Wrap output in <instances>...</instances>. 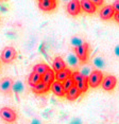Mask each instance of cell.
Wrapping results in <instances>:
<instances>
[{
    "label": "cell",
    "instance_id": "cell-1",
    "mask_svg": "<svg viewBox=\"0 0 119 124\" xmlns=\"http://www.w3.org/2000/svg\"><path fill=\"white\" fill-rule=\"evenodd\" d=\"M71 78L75 81V85L81 92H86L88 89V77H85L81 72H73Z\"/></svg>",
    "mask_w": 119,
    "mask_h": 124
},
{
    "label": "cell",
    "instance_id": "cell-2",
    "mask_svg": "<svg viewBox=\"0 0 119 124\" xmlns=\"http://www.w3.org/2000/svg\"><path fill=\"white\" fill-rule=\"evenodd\" d=\"M103 81V74L100 70H94L88 75V85L93 88H96L99 85H101Z\"/></svg>",
    "mask_w": 119,
    "mask_h": 124
},
{
    "label": "cell",
    "instance_id": "cell-3",
    "mask_svg": "<svg viewBox=\"0 0 119 124\" xmlns=\"http://www.w3.org/2000/svg\"><path fill=\"white\" fill-rule=\"evenodd\" d=\"M17 52L13 47H5L1 53V61L4 64H10L16 58Z\"/></svg>",
    "mask_w": 119,
    "mask_h": 124
},
{
    "label": "cell",
    "instance_id": "cell-4",
    "mask_svg": "<svg viewBox=\"0 0 119 124\" xmlns=\"http://www.w3.org/2000/svg\"><path fill=\"white\" fill-rule=\"evenodd\" d=\"M0 118L7 122H14L17 119V114L12 108L8 107H2L0 109Z\"/></svg>",
    "mask_w": 119,
    "mask_h": 124
},
{
    "label": "cell",
    "instance_id": "cell-5",
    "mask_svg": "<svg viewBox=\"0 0 119 124\" xmlns=\"http://www.w3.org/2000/svg\"><path fill=\"white\" fill-rule=\"evenodd\" d=\"M76 55L78 56V58L81 62H85L87 60V56H88V44L84 43L81 46L76 47Z\"/></svg>",
    "mask_w": 119,
    "mask_h": 124
},
{
    "label": "cell",
    "instance_id": "cell-6",
    "mask_svg": "<svg viewBox=\"0 0 119 124\" xmlns=\"http://www.w3.org/2000/svg\"><path fill=\"white\" fill-rule=\"evenodd\" d=\"M116 84H117V78H116V77H114V75H107V77L103 78L101 85L104 90L110 91V90H113L115 88Z\"/></svg>",
    "mask_w": 119,
    "mask_h": 124
},
{
    "label": "cell",
    "instance_id": "cell-7",
    "mask_svg": "<svg viewBox=\"0 0 119 124\" xmlns=\"http://www.w3.org/2000/svg\"><path fill=\"white\" fill-rule=\"evenodd\" d=\"M67 12L71 16H76L81 12L80 0H70L67 4Z\"/></svg>",
    "mask_w": 119,
    "mask_h": 124
},
{
    "label": "cell",
    "instance_id": "cell-8",
    "mask_svg": "<svg viewBox=\"0 0 119 124\" xmlns=\"http://www.w3.org/2000/svg\"><path fill=\"white\" fill-rule=\"evenodd\" d=\"M50 89L52 90V92L54 93L55 95L58 97H65L66 95V91L64 89V86H63V83L62 82H59V81H54L50 86Z\"/></svg>",
    "mask_w": 119,
    "mask_h": 124
},
{
    "label": "cell",
    "instance_id": "cell-9",
    "mask_svg": "<svg viewBox=\"0 0 119 124\" xmlns=\"http://www.w3.org/2000/svg\"><path fill=\"white\" fill-rule=\"evenodd\" d=\"M114 14H115V11H114V8L112 5H105L103 7L100 11V18L102 20H109L112 17H114Z\"/></svg>",
    "mask_w": 119,
    "mask_h": 124
},
{
    "label": "cell",
    "instance_id": "cell-10",
    "mask_svg": "<svg viewBox=\"0 0 119 124\" xmlns=\"http://www.w3.org/2000/svg\"><path fill=\"white\" fill-rule=\"evenodd\" d=\"M80 4H81V10L85 13L93 14V13L96 12V10H97V7L94 4V2L92 0H81Z\"/></svg>",
    "mask_w": 119,
    "mask_h": 124
},
{
    "label": "cell",
    "instance_id": "cell-11",
    "mask_svg": "<svg viewBox=\"0 0 119 124\" xmlns=\"http://www.w3.org/2000/svg\"><path fill=\"white\" fill-rule=\"evenodd\" d=\"M39 9L42 11H52L56 7V0H39L38 2Z\"/></svg>",
    "mask_w": 119,
    "mask_h": 124
},
{
    "label": "cell",
    "instance_id": "cell-12",
    "mask_svg": "<svg viewBox=\"0 0 119 124\" xmlns=\"http://www.w3.org/2000/svg\"><path fill=\"white\" fill-rule=\"evenodd\" d=\"M13 81L10 78H4L0 81V91L3 92V93H8L11 91L13 87Z\"/></svg>",
    "mask_w": 119,
    "mask_h": 124
},
{
    "label": "cell",
    "instance_id": "cell-13",
    "mask_svg": "<svg viewBox=\"0 0 119 124\" xmlns=\"http://www.w3.org/2000/svg\"><path fill=\"white\" fill-rule=\"evenodd\" d=\"M54 80H55V73L51 68H49L42 75V82H44L48 86H51V84L54 82Z\"/></svg>",
    "mask_w": 119,
    "mask_h": 124
},
{
    "label": "cell",
    "instance_id": "cell-14",
    "mask_svg": "<svg viewBox=\"0 0 119 124\" xmlns=\"http://www.w3.org/2000/svg\"><path fill=\"white\" fill-rule=\"evenodd\" d=\"M81 93H82V92L78 89V87L75 85V86H72L71 88H70V89L66 92V95H65V97L67 98L68 101H75V100H76V99L80 97Z\"/></svg>",
    "mask_w": 119,
    "mask_h": 124
},
{
    "label": "cell",
    "instance_id": "cell-15",
    "mask_svg": "<svg viewBox=\"0 0 119 124\" xmlns=\"http://www.w3.org/2000/svg\"><path fill=\"white\" fill-rule=\"evenodd\" d=\"M71 75H72V72L70 71L69 69L65 68V69H63V70H61V71H59V72L55 73V80L63 83L64 81H66L67 78H70Z\"/></svg>",
    "mask_w": 119,
    "mask_h": 124
},
{
    "label": "cell",
    "instance_id": "cell-16",
    "mask_svg": "<svg viewBox=\"0 0 119 124\" xmlns=\"http://www.w3.org/2000/svg\"><path fill=\"white\" fill-rule=\"evenodd\" d=\"M50 90V86L46 85V84L44 83V82H39V83H37L35 86L32 87V91L35 92V93L37 94H41V93H45V92L49 91Z\"/></svg>",
    "mask_w": 119,
    "mask_h": 124
},
{
    "label": "cell",
    "instance_id": "cell-17",
    "mask_svg": "<svg viewBox=\"0 0 119 124\" xmlns=\"http://www.w3.org/2000/svg\"><path fill=\"white\" fill-rule=\"evenodd\" d=\"M52 68H53L52 69L53 71L56 73V72H59V71H61V70L66 68V64H65V62L63 61L62 57H55L52 63Z\"/></svg>",
    "mask_w": 119,
    "mask_h": 124
},
{
    "label": "cell",
    "instance_id": "cell-18",
    "mask_svg": "<svg viewBox=\"0 0 119 124\" xmlns=\"http://www.w3.org/2000/svg\"><path fill=\"white\" fill-rule=\"evenodd\" d=\"M41 81H42V75H39L38 73H36V72L33 71L30 74L29 80H28V83H29V85L31 87H33V86H35L37 83H39Z\"/></svg>",
    "mask_w": 119,
    "mask_h": 124
},
{
    "label": "cell",
    "instance_id": "cell-19",
    "mask_svg": "<svg viewBox=\"0 0 119 124\" xmlns=\"http://www.w3.org/2000/svg\"><path fill=\"white\" fill-rule=\"evenodd\" d=\"M50 67L48 66V65H46V64H37V65H35V66L33 67V71L38 73L39 75H42Z\"/></svg>",
    "mask_w": 119,
    "mask_h": 124
},
{
    "label": "cell",
    "instance_id": "cell-20",
    "mask_svg": "<svg viewBox=\"0 0 119 124\" xmlns=\"http://www.w3.org/2000/svg\"><path fill=\"white\" fill-rule=\"evenodd\" d=\"M63 86H64V89H65V91H68L70 88H71L72 86H75V81H73V78L70 77V78H68L66 81H64L63 82Z\"/></svg>",
    "mask_w": 119,
    "mask_h": 124
},
{
    "label": "cell",
    "instance_id": "cell-21",
    "mask_svg": "<svg viewBox=\"0 0 119 124\" xmlns=\"http://www.w3.org/2000/svg\"><path fill=\"white\" fill-rule=\"evenodd\" d=\"M78 56L76 54H73V53H69V54L67 55V61H68V64L71 65V66H76V64H78Z\"/></svg>",
    "mask_w": 119,
    "mask_h": 124
},
{
    "label": "cell",
    "instance_id": "cell-22",
    "mask_svg": "<svg viewBox=\"0 0 119 124\" xmlns=\"http://www.w3.org/2000/svg\"><path fill=\"white\" fill-rule=\"evenodd\" d=\"M84 43H85V41L82 38H80V37H73L71 39V45H72V46H75V47L81 46V45L84 44Z\"/></svg>",
    "mask_w": 119,
    "mask_h": 124
},
{
    "label": "cell",
    "instance_id": "cell-23",
    "mask_svg": "<svg viewBox=\"0 0 119 124\" xmlns=\"http://www.w3.org/2000/svg\"><path fill=\"white\" fill-rule=\"evenodd\" d=\"M94 64H95L97 67H99V68H103V66H104V61L102 60L101 57H96L95 61H94Z\"/></svg>",
    "mask_w": 119,
    "mask_h": 124
},
{
    "label": "cell",
    "instance_id": "cell-24",
    "mask_svg": "<svg viewBox=\"0 0 119 124\" xmlns=\"http://www.w3.org/2000/svg\"><path fill=\"white\" fill-rule=\"evenodd\" d=\"M12 88L14 89V91L16 92H20L21 90H22V84H21V82H17V83L15 84H13V87Z\"/></svg>",
    "mask_w": 119,
    "mask_h": 124
},
{
    "label": "cell",
    "instance_id": "cell-25",
    "mask_svg": "<svg viewBox=\"0 0 119 124\" xmlns=\"http://www.w3.org/2000/svg\"><path fill=\"white\" fill-rule=\"evenodd\" d=\"M112 7L114 8V11L116 13H119V0H115L114 3L112 4Z\"/></svg>",
    "mask_w": 119,
    "mask_h": 124
},
{
    "label": "cell",
    "instance_id": "cell-26",
    "mask_svg": "<svg viewBox=\"0 0 119 124\" xmlns=\"http://www.w3.org/2000/svg\"><path fill=\"white\" fill-rule=\"evenodd\" d=\"M92 1L94 2V4H95L96 7H100V5L103 4V1H104V0H92Z\"/></svg>",
    "mask_w": 119,
    "mask_h": 124
},
{
    "label": "cell",
    "instance_id": "cell-27",
    "mask_svg": "<svg viewBox=\"0 0 119 124\" xmlns=\"http://www.w3.org/2000/svg\"><path fill=\"white\" fill-rule=\"evenodd\" d=\"M114 18H115V20H116V21L119 22V13H116V12H115V14H114Z\"/></svg>",
    "mask_w": 119,
    "mask_h": 124
},
{
    "label": "cell",
    "instance_id": "cell-28",
    "mask_svg": "<svg viewBox=\"0 0 119 124\" xmlns=\"http://www.w3.org/2000/svg\"><path fill=\"white\" fill-rule=\"evenodd\" d=\"M115 54L117 56H119V45L118 46H116V48H115Z\"/></svg>",
    "mask_w": 119,
    "mask_h": 124
},
{
    "label": "cell",
    "instance_id": "cell-29",
    "mask_svg": "<svg viewBox=\"0 0 119 124\" xmlns=\"http://www.w3.org/2000/svg\"><path fill=\"white\" fill-rule=\"evenodd\" d=\"M32 124H39V122H38L37 120H34L33 122H32Z\"/></svg>",
    "mask_w": 119,
    "mask_h": 124
},
{
    "label": "cell",
    "instance_id": "cell-30",
    "mask_svg": "<svg viewBox=\"0 0 119 124\" xmlns=\"http://www.w3.org/2000/svg\"><path fill=\"white\" fill-rule=\"evenodd\" d=\"M72 124H80V121H73Z\"/></svg>",
    "mask_w": 119,
    "mask_h": 124
}]
</instances>
